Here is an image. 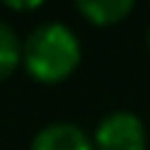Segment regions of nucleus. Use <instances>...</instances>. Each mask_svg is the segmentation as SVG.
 <instances>
[{
  "label": "nucleus",
  "mask_w": 150,
  "mask_h": 150,
  "mask_svg": "<svg viewBox=\"0 0 150 150\" xmlns=\"http://www.w3.org/2000/svg\"><path fill=\"white\" fill-rule=\"evenodd\" d=\"M8 8H14V11H28V8H39L42 3H6Z\"/></svg>",
  "instance_id": "nucleus-6"
},
{
  "label": "nucleus",
  "mask_w": 150,
  "mask_h": 150,
  "mask_svg": "<svg viewBox=\"0 0 150 150\" xmlns=\"http://www.w3.org/2000/svg\"><path fill=\"white\" fill-rule=\"evenodd\" d=\"M22 64V42L8 22L0 20V81Z\"/></svg>",
  "instance_id": "nucleus-5"
},
{
  "label": "nucleus",
  "mask_w": 150,
  "mask_h": 150,
  "mask_svg": "<svg viewBox=\"0 0 150 150\" xmlns=\"http://www.w3.org/2000/svg\"><path fill=\"white\" fill-rule=\"evenodd\" d=\"M147 47H150V28H147Z\"/></svg>",
  "instance_id": "nucleus-7"
},
{
  "label": "nucleus",
  "mask_w": 150,
  "mask_h": 150,
  "mask_svg": "<svg viewBox=\"0 0 150 150\" xmlns=\"http://www.w3.org/2000/svg\"><path fill=\"white\" fill-rule=\"evenodd\" d=\"M81 64V39L64 22H42L22 42V67L39 83H59Z\"/></svg>",
  "instance_id": "nucleus-1"
},
{
  "label": "nucleus",
  "mask_w": 150,
  "mask_h": 150,
  "mask_svg": "<svg viewBox=\"0 0 150 150\" xmlns=\"http://www.w3.org/2000/svg\"><path fill=\"white\" fill-rule=\"evenodd\" d=\"M31 150H95L92 136L75 122H50L33 136Z\"/></svg>",
  "instance_id": "nucleus-3"
},
{
  "label": "nucleus",
  "mask_w": 150,
  "mask_h": 150,
  "mask_svg": "<svg viewBox=\"0 0 150 150\" xmlns=\"http://www.w3.org/2000/svg\"><path fill=\"white\" fill-rule=\"evenodd\" d=\"M75 8L86 22H92L97 28H111L131 17L134 0H81Z\"/></svg>",
  "instance_id": "nucleus-4"
},
{
  "label": "nucleus",
  "mask_w": 150,
  "mask_h": 150,
  "mask_svg": "<svg viewBox=\"0 0 150 150\" xmlns=\"http://www.w3.org/2000/svg\"><path fill=\"white\" fill-rule=\"evenodd\" d=\"M92 145L95 150H147V128L134 111L117 108L97 122Z\"/></svg>",
  "instance_id": "nucleus-2"
}]
</instances>
